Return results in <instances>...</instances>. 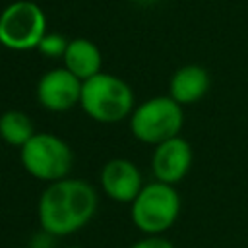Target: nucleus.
Wrapping results in <instances>:
<instances>
[{"instance_id":"39448f33","label":"nucleus","mask_w":248,"mask_h":248,"mask_svg":"<svg viewBox=\"0 0 248 248\" xmlns=\"http://www.w3.org/2000/svg\"><path fill=\"white\" fill-rule=\"evenodd\" d=\"M23 169L39 180L56 182L68 176L74 165V153L70 145L54 134L39 132L35 134L19 153Z\"/></svg>"},{"instance_id":"0eeeda50","label":"nucleus","mask_w":248,"mask_h":248,"mask_svg":"<svg viewBox=\"0 0 248 248\" xmlns=\"http://www.w3.org/2000/svg\"><path fill=\"white\" fill-rule=\"evenodd\" d=\"M81 85L83 81L64 66L52 68L37 81V101L50 112H66L79 105Z\"/></svg>"},{"instance_id":"2eb2a0df","label":"nucleus","mask_w":248,"mask_h":248,"mask_svg":"<svg viewBox=\"0 0 248 248\" xmlns=\"http://www.w3.org/2000/svg\"><path fill=\"white\" fill-rule=\"evenodd\" d=\"M140 4H153V2H157V0H138Z\"/></svg>"},{"instance_id":"f03ea898","label":"nucleus","mask_w":248,"mask_h":248,"mask_svg":"<svg viewBox=\"0 0 248 248\" xmlns=\"http://www.w3.org/2000/svg\"><path fill=\"white\" fill-rule=\"evenodd\" d=\"M79 107L89 118L101 124L120 122L136 108L134 91L122 78L99 72L97 76L83 81Z\"/></svg>"},{"instance_id":"f8f14e48","label":"nucleus","mask_w":248,"mask_h":248,"mask_svg":"<svg viewBox=\"0 0 248 248\" xmlns=\"http://www.w3.org/2000/svg\"><path fill=\"white\" fill-rule=\"evenodd\" d=\"M33 120L21 110H6L0 116V138L12 147H23L35 136Z\"/></svg>"},{"instance_id":"423d86ee","label":"nucleus","mask_w":248,"mask_h":248,"mask_svg":"<svg viewBox=\"0 0 248 248\" xmlns=\"http://www.w3.org/2000/svg\"><path fill=\"white\" fill-rule=\"evenodd\" d=\"M46 33V16L33 0H16L0 12V45L10 50H33Z\"/></svg>"},{"instance_id":"dca6fc26","label":"nucleus","mask_w":248,"mask_h":248,"mask_svg":"<svg viewBox=\"0 0 248 248\" xmlns=\"http://www.w3.org/2000/svg\"><path fill=\"white\" fill-rule=\"evenodd\" d=\"M68 248H81V246H68Z\"/></svg>"},{"instance_id":"6e6552de","label":"nucleus","mask_w":248,"mask_h":248,"mask_svg":"<svg viewBox=\"0 0 248 248\" xmlns=\"http://www.w3.org/2000/svg\"><path fill=\"white\" fill-rule=\"evenodd\" d=\"M192 159H194L192 145L184 138L174 136V138L155 145L151 169L159 182L176 184L188 174V170L192 167Z\"/></svg>"},{"instance_id":"7ed1b4c3","label":"nucleus","mask_w":248,"mask_h":248,"mask_svg":"<svg viewBox=\"0 0 248 248\" xmlns=\"http://www.w3.org/2000/svg\"><path fill=\"white\" fill-rule=\"evenodd\" d=\"M184 124L182 105L169 95H159L138 105L130 114V132L136 140L159 145L180 134Z\"/></svg>"},{"instance_id":"9d476101","label":"nucleus","mask_w":248,"mask_h":248,"mask_svg":"<svg viewBox=\"0 0 248 248\" xmlns=\"http://www.w3.org/2000/svg\"><path fill=\"white\" fill-rule=\"evenodd\" d=\"M211 78L209 72L200 64H186L180 66L169 81V97L174 99L178 105H192L205 97L209 91Z\"/></svg>"},{"instance_id":"20e7f679","label":"nucleus","mask_w":248,"mask_h":248,"mask_svg":"<svg viewBox=\"0 0 248 248\" xmlns=\"http://www.w3.org/2000/svg\"><path fill=\"white\" fill-rule=\"evenodd\" d=\"M180 213V196L172 184L149 182L143 184L140 194L132 202V223L149 234H161L174 225Z\"/></svg>"},{"instance_id":"f257e3e1","label":"nucleus","mask_w":248,"mask_h":248,"mask_svg":"<svg viewBox=\"0 0 248 248\" xmlns=\"http://www.w3.org/2000/svg\"><path fill=\"white\" fill-rule=\"evenodd\" d=\"M97 211V192L81 178L50 182L37 205L39 225L50 236H68L85 227Z\"/></svg>"},{"instance_id":"ddd939ff","label":"nucleus","mask_w":248,"mask_h":248,"mask_svg":"<svg viewBox=\"0 0 248 248\" xmlns=\"http://www.w3.org/2000/svg\"><path fill=\"white\" fill-rule=\"evenodd\" d=\"M68 43L70 41L64 35H60V33H48L46 31L45 37L41 39L37 50L43 56H46V58H62L64 52H66V48H68Z\"/></svg>"},{"instance_id":"9b49d317","label":"nucleus","mask_w":248,"mask_h":248,"mask_svg":"<svg viewBox=\"0 0 248 248\" xmlns=\"http://www.w3.org/2000/svg\"><path fill=\"white\" fill-rule=\"evenodd\" d=\"M62 60H64V68L70 70L81 81H85V79L97 76L99 72H103L101 70L103 54H101L99 46L93 41L85 39V37L70 39Z\"/></svg>"},{"instance_id":"1a4fd4ad","label":"nucleus","mask_w":248,"mask_h":248,"mask_svg":"<svg viewBox=\"0 0 248 248\" xmlns=\"http://www.w3.org/2000/svg\"><path fill=\"white\" fill-rule=\"evenodd\" d=\"M101 188L110 200L120 203H132L143 188L141 172L128 159H110L101 169Z\"/></svg>"},{"instance_id":"4468645a","label":"nucleus","mask_w":248,"mask_h":248,"mask_svg":"<svg viewBox=\"0 0 248 248\" xmlns=\"http://www.w3.org/2000/svg\"><path fill=\"white\" fill-rule=\"evenodd\" d=\"M128 248H174V246H172L170 240L163 238L161 234H149V236H145V238L134 242V244L128 246Z\"/></svg>"}]
</instances>
